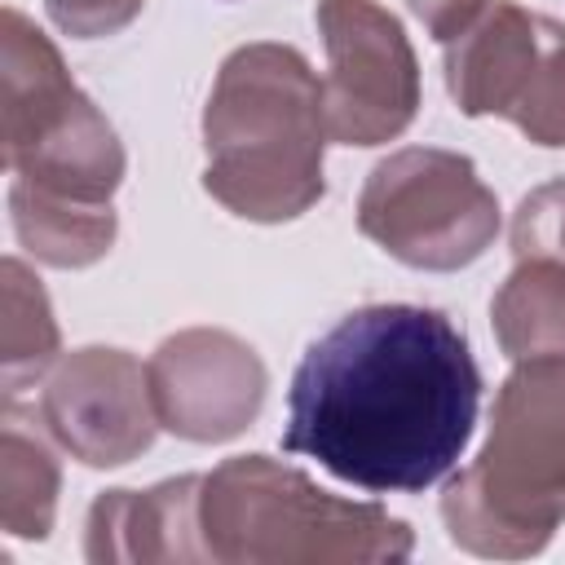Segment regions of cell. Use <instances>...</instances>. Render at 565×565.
I'll list each match as a JSON object with an SVG mask.
<instances>
[{"mask_svg": "<svg viewBox=\"0 0 565 565\" xmlns=\"http://www.w3.org/2000/svg\"><path fill=\"white\" fill-rule=\"evenodd\" d=\"M494 340L512 362L565 358V265L516 260L490 305Z\"/></svg>", "mask_w": 565, "mask_h": 565, "instance_id": "13", "label": "cell"}, {"mask_svg": "<svg viewBox=\"0 0 565 565\" xmlns=\"http://www.w3.org/2000/svg\"><path fill=\"white\" fill-rule=\"evenodd\" d=\"M146 0H44L49 18L75 40H102L124 31Z\"/></svg>", "mask_w": 565, "mask_h": 565, "instance_id": "18", "label": "cell"}, {"mask_svg": "<svg viewBox=\"0 0 565 565\" xmlns=\"http://www.w3.org/2000/svg\"><path fill=\"white\" fill-rule=\"evenodd\" d=\"M322 79L291 44L234 49L203 106V190L243 221L278 225L309 212L327 146Z\"/></svg>", "mask_w": 565, "mask_h": 565, "instance_id": "2", "label": "cell"}, {"mask_svg": "<svg viewBox=\"0 0 565 565\" xmlns=\"http://www.w3.org/2000/svg\"><path fill=\"white\" fill-rule=\"evenodd\" d=\"M358 230L411 269H463L499 234V199L468 154L406 146L380 159L358 199Z\"/></svg>", "mask_w": 565, "mask_h": 565, "instance_id": "6", "label": "cell"}, {"mask_svg": "<svg viewBox=\"0 0 565 565\" xmlns=\"http://www.w3.org/2000/svg\"><path fill=\"white\" fill-rule=\"evenodd\" d=\"M40 419L71 459L119 468L146 455L159 433L150 371L110 344L75 349L53 362L40 388Z\"/></svg>", "mask_w": 565, "mask_h": 565, "instance_id": "8", "label": "cell"}, {"mask_svg": "<svg viewBox=\"0 0 565 565\" xmlns=\"http://www.w3.org/2000/svg\"><path fill=\"white\" fill-rule=\"evenodd\" d=\"M512 124L534 141V146H565V26L552 18L543 57L512 110Z\"/></svg>", "mask_w": 565, "mask_h": 565, "instance_id": "16", "label": "cell"}, {"mask_svg": "<svg viewBox=\"0 0 565 565\" xmlns=\"http://www.w3.org/2000/svg\"><path fill=\"white\" fill-rule=\"evenodd\" d=\"M0 159L18 185L75 203H110L124 146L75 88L53 40L13 4L0 13Z\"/></svg>", "mask_w": 565, "mask_h": 565, "instance_id": "5", "label": "cell"}, {"mask_svg": "<svg viewBox=\"0 0 565 565\" xmlns=\"http://www.w3.org/2000/svg\"><path fill=\"white\" fill-rule=\"evenodd\" d=\"M327 44V132L340 146H384L419 110V62L402 22L375 0H318Z\"/></svg>", "mask_w": 565, "mask_h": 565, "instance_id": "7", "label": "cell"}, {"mask_svg": "<svg viewBox=\"0 0 565 565\" xmlns=\"http://www.w3.org/2000/svg\"><path fill=\"white\" fill-rule=\"evenodd\" d=\"M450 543L490 561L539 556L565 521V358L516 362L481 455L441 490Z\"/></svg>", "mask_w": 565, "mask_h": 565, "instance_id": "3", "label": "cell"}, {"mask_svg": "<svg viewBox=\"0 0 565 565\" xmlns=\"http://www.w3.org/2000/svg\"><path fill=\"white\" fill-rule=\"evenodd\" d=\"M9 212L18 243L53 269H84L102 260L115 243V207L110 203H75L57 194H40L31 185H9Z\"/></svg>", "mask_w": 565, "mask_h": 565, "instance_id": "12", "label": "cell"}, {"mask_svg": "<svg viewBox=\"0 0 565 565\" xmlns=\"http://www.w3.org/2000/svg\"><path fill=\"white\" fill-rule=\"evenodd\" d=\"M57 490L62 472L53 450L22 428L13 406H4V428H0V530L13 539H49L53 516H57Z\"/></svg>", "mask_w": 565, "mask_h": 565, "instance_id": "15", "label": "cell"}, {"mask_svg": "<svg viewBox=\"0 0 565 565\" xmlns=\"http://www.w3.org/2000/svg\"><path fill=\"white\" fill-rule=\"evenodd\" d=\"M406 4H411V13L428 26L433 40L450 44L455 35H463V31L477 22V13H481L490 0H406Z\"/></svg>", "mask_w": 565, "mask_h": 565, "instance_id": "19", "label": "cell"}, {"mask_svg": "<svg viewBox=\"0 0 565 565\" xmlns=\"http://www.w3.org/2000/svg\"><path fill=\"white\" fill-rule=\"evenodd\" d=\"M512 256L565 265V177H556L521 199V207L512 216Z\"/></svg>", "mask_w": 565, "mask_h": 565, "instance_id": "17", "label": "cell"}, {"mask_svg": "<svg viewBox=\"0 0 565 565\" xmlns=\"http://www.w3.org/2000/svg\"><path fill=\"white\" fill-rule=\"evenodd\" d=\"M477 406V358L441 309L366 305L305 349L282 446L358 490L419 494L459 463Z\"/></svg>", "mask_w": 565, "mask_h": 565, "instance_id": "1", "label": "cell"}, {"mask_svg": "<svg viewBox=\"0 0 565 565\" xmlns=\"http://www.w3.org/2000/svg\"><path fill=\"white\" fill-rule=\"evenodd\" d=\"M146 371L159 428L203 446L252 428L269 388L256 349L221 327H190L168 335Z\"/></svg>", "mask_w": 565, "mask_h": 565, "instance_id": "9", "label": "cell"}, {"mask_svg": "<svg viewBox=\"0 0 565 565\" xmlns=\"http://www.w3.org/2000/svg\"><path fill=\"white\" fill-rule=\"evenodd\" d=\"M199 534L221 565H380L415 534L380 503H353L269 455H234L203 477Z\"/></svg>", "mask_w": 565, "mask_h": 565, "instance_id": "4", "label": "cell"}, {"mask_svg": "<svg viewBox=\"0 0 565 565\" xmlns=\"http://www.w3.org/2000/svg\"><path fill=\"white\" fill-rule=\"evenodd\" d=\"M203 477H172L150 490H106L88 508L84 556L97 565H154L207 561L199 534Z\"/></svg>", "mask_w": 565, "mask_h": 565, "instance_id": "11", "label": "cell"}, {"mask_svg": "<svg viewBox=\"0 0 565 565\" xmlns=\"http://www.w3.org/2000/svg\"><path fill=\"white\" fill-rule=\"evenodd\" d=\"M552 18L530 13L516 0H490L477 22L446 44V88L468 119H512L539 57Z\"/></svg>", "mask_w": 565, "mask_h": 565, "instance_id": "10", "label": "cell"}, {"mask_svg": "<svg viewBox=\"0 0 565 565\" xmlns=\"http://www.w3.org/2000/svg\"><path fill=\"white\" fill-rule=\"evenodd\" d=\"M62 353L57 318L49 309V296L40 278L22 260L0 265V384L4 402H13L22 388H31L40 375L53 371Z\"/></svg>", "mask_w": 565, "mask_h": 565, "instance_id": "14", "label": "cell"}]
</instances>
